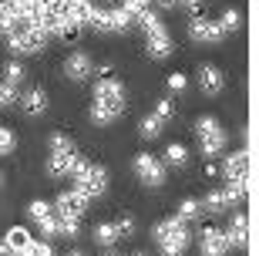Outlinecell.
Listing matches in <instances>:
<instances>
[{
    "label": "cell",
    "instance_id": "obj_37",
    "mask_svg": "<svg viewBox=\"0 0 259 256\" xmlns=\"http://www.w3.org/2000/svg\"><path fill=\"white\" fill-rule=\"evenodd\" d=\"M205 175H209V179H215V175H219V165H215V162H209V165H205Z\"/></svg>",
    "mask_w": 259,
    "mask_h": 256
},
{
    "label": "cell",
    "instance_id": "obj_9",
    "mask_svg": "<svg viewBox=\"0 0 259 256\" xmlns=\"http://www.w3.org/2000/svg\"><path fill=\"white\" fill-rule=\"evenodd\" d=\"M199 249H202V256H226L232 246H229V239H226V233L219 226H205L202 236H199Z\"/></svg>",
    "mask_w": 259,
    "mask_h": 256
},
{
    "label": "cell",
    "instance_id": "obj_11",
    "mask_svg": "<svg viewBox=\"0 0 259 256\" xmlns=\"http://www.w3.org/2000/svg\"><path fill=\"white\" fill-rule=\"evenodd\" d=\"M95 71V61L88 57V51H71L64 61V75L71 81H88V75Z\"/></svg>",
    "mask_w": 259,
    "mask_h": 256
},
{
    "label": "cell",
    "instance_id": "obj_18",
    "mask_svg": "<svg viewBox=\"0 0 259 256\" xmlns=\"http://www.w3.org/2000/svg\"><path fill=\"white\" fill-rule=\"evenodd\" d=\"M51 38L64 41V44H77V38H81V24H74V20L61 17V20H58V27H54V34H51Z\"/></svg>",
    "mask_w": 259,
    "mask_h": 256
},
{
    "label": "cell",
    "instance_id": "obj_6",
    "mask_svg": "<svg viewBox=\"0 0 259 256\" xmlns=\"http://www.w3.org/2000/svg\"><path fill=\"white\" fill-rule=\"evenodd\" d=\"M195 135H199V145L205 155H219L222 145H226V132H222V125L212 115H202L199 122H195Z\"/></svg>",
    "mask_w": 259,
    "mask_h": 256
},
{
    "label": "cell",
    "instance_id": "obj_10",
    "mask_svg": "<svg viewBox=\"0 0 259 256\" xmlns=\"http://www.w3.org/2000/svg\"><path fill=\"white\" fill-rule=\"evenodd\" d=\"M189 38L199 41V44H219L222 41V30L215 20H205V17H192L189 20Z\"/></svg>",
    "mask_w": 259,
    "mask_h": 256
},
{
    "label": "cell",
    "instance_id": "obj_13",
    "mask_svg": "<svg viewBox=\"0 0 259 256\" xmlns=\"http://www.w3.org/2000/svg\"><path fill=\"white\" fill-rule=\"evenodd\" d=\"M74 162H77V152H51L48 155V175L51 179H71L74 172Z\"/></svg>",
    "mask_w": 259,
    "mask_h": 256
},
{
    "label": "cell",
    "instance_id": "obj_34",
    "mask_svg": "<svg viewBox=\"0 0 259 256\" xmlns=\"http://www.w3.org/2000/svg\"><path fill=\"white\" fill-rule=\"evenodd\" d=\"M14 7H17L20 14H30V17H34L37 7H40V0H14Z\"/></svg>",
    "mask_w": 259,
    "mask_h": 256
},
{
    "label": "cell",
    "instance_id": "obj_28",
    "mask_svg": "<svg viewBox=\"0 0 259 256\" xmlns=\"http://www.w3.org/2000/svg\"><path fill=\"white\" fill-rule=\"evenodd\" d=\"M48 145H51V152H71V149H74V142H71L64 132H54L48 138Z\"/></svg>",
    "mask_w": 259,
    "mask_h": 256
},
{
    "label": "cell",
    "instance_id": "obj_41",
    "mask_svg": "<svg viewBox=\"0 0 259 256\" xmlns=\"http://www.w3.org/2000/svg\"><path fill=\"white\" fill-rule=\"evenodd\" d=\"M67 256H84V253H81V249H71V253H67Z\"/></svg>",
    "mask_w": 259,
    "mask_h": 256
},
{
    "label": "cell",
    "instance_id": "obj_12",
    "mask_svg": "<svg viewBox=\"0 0 259 256\" xmlns=\"http://www.w3.org/2000/svg\"><path fill=\"white\" fill-rule=\"evenodd\" d=\"M17 104L27 118H40V115L48 112V91H44V88H27V91L17 98Z\"/></svg>",
    "mask_w": 259,
    "mask_h": 256
},
{
    "label": "cell",
    "instance_id": "obj_36",
    "mask_svg": "<svg viewBox=\"0 0 259 256\" xmlns=\"http://www.w3.org/2000/svg\"><path fill=\"white\" fill-rule=\"evenodd\" d=\"M98 78H115V64H111V61H105V64L98 67Z\"/></svg>",
    "mask_w": 259,
    "mask_h": 256
},
{
    "label": "cell",
    "instance_id": "obj_20",
    "mask_svg": "<svg viewBox=\"0 0 259 256\" xmlns=\"http://www.w3.org/2000/svg\"><path fill=\"white\" fill-rule=\"evenodd\" d=\"M132 20H135V17L128 14L125 7H111V10H108V27H111V30H118V34L132 27Z\"/></svg>",
    "mask_w": 259,
    "mask_h": 256
},
{
    "label": "cell",
    "instance_id": "obj_3",
    "mask_svg": "<svg viewBox=\"0 0 259 256\" xmlns=\"http://www.w3.org/2000/svg\"><path fill=\"white\" fill-rule=\"evenodd\" d=\"M155 239H158L162 256H182L192 243V233H189V223H182L179 216H168L155 226Z\"/></svg>",
    "mask_w": 259,
    "mask_h": 256
},
{
    "label": "cell",
    "instance_id": "obj_29",
    "mask_svg": "<svg viewBox=\"0 0 259 256\" xmlns=\"http://www.w3.org/2000/svg\"><path fill=\"white\" fill-rule=\"evenodd\" d=\"M14 145H17L14 132H10L7 125H0V155H10V152H14Z\"/></svg>",
    "mask_w": 259,
    "mask_h": 256
},
{
    "label": "cell",
    "instance_id": "obj_5",
    "mask_svg": "<svg viewBox=\"0 0 259 256\" xmlns=\"http://www.w3.org/2000/svg\"><path fill=\"white\" fill-rule=\"evenodd\" d=\"M135 20H138V24L145 27V34H148V54H152L155 61H162V57H168L175 51V44H172V38H168V30H165V24L158 20V14L142 10Z\"/></svg>",
    "mask_w": 259,
    "mask_h": 256
},
{
    "label": "cell",
    "instance_id": "obj_39",
    "mask_svg": "<svg viewBox=\"0 0 259 256\" xmlns=\"http://www.w3.org/2000/svg\"><path fill=\"white\" fill-rule=\"evenodd\" d=\"M0 256H10V249H7V243L0 239Z\"/></svg>",
    "mask_w": 259,
    "mask_h": 256
},
{
    "label": "cell",
    "instance_id": "obj_1",
    "mask_svg": "<svg viewBox=\"0 0 259 256\" xmlns=\"http://www.w3.org/2000/svg\"><path fill=\"white\" fill-rule=\"evenodd\" d=\"M125 112V85L118 78H98L95 85V101H91V122L95 125H111Z\"/></svg>",
    "mask_w": 259,
    "mask_h": 256
},
{
    "label": "cell",
    "instance_id": "obj_14",
    "mask_svg": "<svg viewBox=\"0 0 259 256\" xmlns=\"http://www.w3.org/2000/svg\"><path fill=\"white\" fill-rule=\"evenodd\" d=\"M249 152H232L226 155V179L229 182H249Z\"/></svg>",
    "mask_w": 259,
    "mask_h": 256
},
{
    "label": "cell",
    "instance_id": "obj_23",
    "mask_svg": "<svg viewBox=\"0 0 259 256\" xmlns=\"http://www.w3.org/2000/svg\"><path fill=\"white\" fill-rule=\"evenodd\" d=\"M95 243H98V246H111V243H118L115 223H98V226H95Z\"/></svg>",
    "mask_w": 259,
    "mask_h": 256
},
{
    "label": "cell",
    "instance_id": "obj_4",
    "mask_svg": "<svg viewBox=\"0 0 259 256\" xmlns=\"http://www.w3.org/2000/svg\"><path fill=\"white\" fill-rule=\"evenodd\" d=\"M71 179H74V189L84 192L88 199L105 196V189H108V169H105V165H95V162H88V159H81V155H77V162H74Z\"/></svg>",
    "mask_w": 259,
    "mask_h": 256
},
{
    "label": "cell",
    "instance_id": "obj_33",
    "mask_svg": "<svg viewBox=\"0 0 259 256\" xmlns=\"http://www.w3.org/2000/svg\"><path fill=\"white\" fill-rule=\"evenodd\" d=\"M155 115H158L162 122H172V115H175V104H172V101H158V104H155Z\"/></svg>",
    "mask_w": 259,
    "mask_h": 256
},
{
    "label": "cell",
    "instance_id": "obj_44",
    "mask_svg": "<svg viewBox=\"0 0 259 256\" xmlns=\"http://www.w3.org/2000/svg\"><path fill=\"white\" fill-rule=\"evenodd\" d=\"M0 182H4V175H0Z\"/></svg>",
    "mask_w": 259,
    "mask_h": 256
},
{
    "label": "cell",
    "instance_id": "obj_31",
    "mask_svg": "<svg viewBox=\"0 0 259 256\" xmlns=\"http://www.w3.org/2000/svg\"><path fill=\"white\" fill-rule=\"evenodd\" d=\"M24 256H54V249H51L48 239H44V243H37V239H34V243L27 246V253H24Z\"/></svg>",
    "mask_w": 259,
    "mask_h": 256
},
{
    "label": "cell",
    "instance_id": "obj_38",
    "mask_svg": "<svg viewBox=\"0 0 259 256\" xmlns=\"http://www.w3.org/2000/svg\"><path fill=\"white\" fill-rule=\"evenodd\" d=\"M155 4H158L162 10H172V7H175V0H155Z\"/></svg>",
    "mask_w": 259,
    "mask_h": 256
},
{
    "label": "cell",
    "instance_id": "obj_15",
    "mask_svg": "<svg viewBox=\"0 0 259 256\" xmlns=\"http://www.w3.org/2000/svg\"><path fill=\"white\" fill-rule=\"evenodd\" d=\"M249 233H252V226H249V216H242V212H236V216H232V223H229V229H226V239H229V246H239V249H246V246H249Z\"/></svg>",
    "mask_w": 259,
    "mask_h": 256
},
{
    "label": "cell",
    "instance_id": "obj_42",
    "mask_svg": "<svg viewBox=\"0 0 259 256\" xmlns=\"http://www.w3.org/2000/svg\"><path fill=\"white\" fill-rule=\"evenodd\" d=\"M132 256H148V253H145V249H138V253H132Z\"/></svg>",
    "mask_w": 259,
    "mask_h": 256
},
{
    "label": "cell",
    "instance_id": "obj_7",
    "mask_svg": "<svg viewBox=\"0 0 259 256\" xmlns=\"http://www.w3.org/2000/svg\"><path fill=\"white\" fill-rule=\"evenodd\" d=\"M135 175H138L145 186H162V182H165V165H162V159H155V155L142 152L138 159H135Z\"/></svg>",
    "mask_w": 259,
    "mask_h": 256
},
{
    "label": "cell",
    "instance_id": "obj_35",
    "mask_svg": "<svg viewBox=\"0 0 259 256\" xmlns=\"http://www.w3.org/2000/svg\"><path fill=\"white\" fill-rule=\"evenodd\" d=\"M185 85H189L185 75H168V88H172V91H185Z\"/></svg>",
    "mask_w": 259,
    "mask_h": 256
},
{
    "label": "cell",
    "instance_id": "obj_22",
    "mask_svg": "<svg viewBox=\"0 0 259 256\" xmlns=\"http://www.w3.org/2000/svg\"><path fill=\"white\" fill-rule=\"evenodd\" d=\"M215 24H219V30H222V34H232V30H239V27H242V14H239L236 7H229V10H226V14H222L219 20H215Z\"/></svg>",
    "mask_w": 259,
    "mask_h": 256
},
{
    "label": "cell",
    "instance_id": "obj_26",
    "mask_svg": "<svg viewBox=\"0 0 259 256\" xmlns=\"http://www.w3.org/2000/svg\"><path fill=\"white\" fill-rule=\"evenodd\" d=\"M199 212H202V206H199L195 199H182V206H179V212H175V216L182 219V223H192Z\"/></svg>",
    "mask_w": 259,
    "mask_h": 256
},
{
    "label": "cell",
    "instance_id": "obj_21",
    "mask_svg": "<svg viewBox=\"0 0 259 256\" xmlns=\"http://www.w3.org/2000/svg\"><path fill=\"white\" fill-rule=\"evenodd\" d=\"M162 128H165V122L158 118V115H145L142 122H138V132H142V138H158L162 135Z\"/></svg>",
    "mask_w": 259,
    "mask_h": 256
},
{
    "label": "cell",
    "instance_id": "obj_30",
    "mask_svg": "<svg viewBox=\"0 0 259 256\" xmlns=\"http://www.w3.org/2000/svg\"><path fill=\"white\" fill-rule=\"evenodd\" d=\"M67 7H71V0H40L37 10H51V14H58V17H64Z\"/></svg>",
    "mask_w": 259,
    "mask_h": 256
},
{
    "label": "cell",
    "instance_id": "obj_32",
    "mask_svg": "<svg viewBox=\"0 0 259 256\" xmlns=\"http://www.w3.org/2000/svg\"><path fill=\"white\" fill-rule=\"evenodd\" d=\"M10 104H17V91L0 81V108H10Z\"/></svg>",
    "mask_w": 259,
    "mask_h": 256
},
{
    "label": "cell",
    "instance_id": "obj_8",
    "mask_svg": "<svg viewBox=\"0 0 259 256\" xmlns=\"http://www.w3.org/2000/svg\"><path fill=\"white\" fill-rule=\"evenodd\" d=\"M27 212H30V219H34V223L40 226V233H44L48 239L58 236V216H54V206H51V202L34 199V202L27 206Z\"/></svg>",
    "mask_w": 259,
    "mask_h": 256
},
{
    "label": "cell",
    "instance_id": "obj_24",
    "mask_svg": "<svg viewBox=\"0 0 259 256\" xmlns=\"http://www.w3.org/2000/svg\"><path fill=\"white\" fill-rule=\"evenodd\" d=\"M20 81H24V64H20V61H7V64H4V85L17 88Z\"/></svg>",
    "mask_w": 259,
    "mask_h": 256
},
{
    "label": "cell",
    "instance_id": "obj_19",
    "mask_svg": "<svg viewBox=\"0 0 259 256\" xmlns=\"http://www.w3.org/2000/svg\"><path fill=\"white\" fill-rule=\"evenodd\" d=\"M162 155H165L162 165H172V169H182L185 162H189V152H185V145H179V142H172Z\"/></svg>",
    "mask_w": 259,
    "mask_h": 256
},
{
    "label": "cell",
    "instance_id": "obj_43",
    "mask_svg": "<svg viewBox=\"0 0 259 256\" xmlns=\"http://www.w3.org/2000/svg\"><path fill=\"white\" fill-rule=\"evenodd\" d=\"M105 256H121V253H105Z\"/></svg>",
    "mask_w": 259,
    "mask_h": 256
},
{
    "label": "cell",
    "instance_id": "obj_16",
    "mask_svg": "<svg viewBox=\"0 0 259 256\" xmlns=\"http://www.w3.org/2000/svg\"><path fill=\"white\" fill-rule=\"evenodd\" d=\"M195 81H199L202 95H219L222 85H226V78H222V71H219L215 64H202L199 75H195Z\"/></svg>",
    "mask_w": 259,
    "mask_h": 256
},
{
    "label": "cell",
    "instance_id": "obj_25",
    "mask_svg": "<svg viewBox=\"0 0 259 256\" xmlns=\"http://www.w3.org/2000/svg\"><path fill=\"white\" fill-rule=\"evenodd\" d=\"M202 209H205V212H222V209H226V199H222V189H212L209 196H205V199L199 202Z\"/></svg>",
    "mask_w": 259,
    "mask_h": 256
},
{
    "label": "cell",
    "instance_id": "obj_27",
    "mask_svg": "<svg viewBox=\"0 0 259 256\" xmlns=\"http://www.w3.org/2000/svg\"><path fill=\"white\" fill-rule=\"evenodd\" d=\"M115 233H118V239H132L135 236V216H128V212H125V216L115 223Z\"/></svg>",
    "mask_w": 259,
    "mask_h": 256
},
{
    "label": "cell",
    "instance_id": "obj_40",
    "mask_svg": "<svg viewBox=\"0 0 259 256\" xmlns=\"http://www.w3.org/2000/svg\"><path fill=\"white\" fill-rule=\"evenodd\" d=\"M175 4H185V7H195L199 0H175Z\"/></svg>",
    "mask_w": 259,
    "mask_h": 256
},
{
    "label": "cell",
    "instance_id": "obj_17",
    "mask_svg": "<svg viewBox=\"0 0 259 256\" xmlns=\"http://www.w3.org/2000/svg\"><path fill=\"white\" fill-rule=\"evenodd\" d=\"M4 243H7V249H10V256H24L27 253V246L34 243V236H30L24 226H14V229H7V236H4Z\"/></svg>",
    "mask_w": 259,
    "mask_h": 256
},
{
    "label": "cell",
    "instance_id": "obj_2",
    "mask_svg": "<svg viewBox=\"0 0 259 256\" xmlns=\"http://www.w3.org/2000/svg\"><path fill=\"white\" fill-rule=\"evenodd\" d=\"M88 212V196L77 189H67L61 192L58 199H54V216H58V233L67 239L77 236V229H81V219Z\"/></svg>",
    "mask_w": 259,
    "mask_h": 256
}]
</instances>
